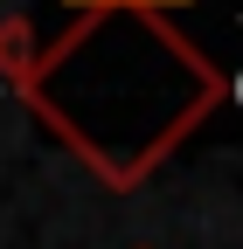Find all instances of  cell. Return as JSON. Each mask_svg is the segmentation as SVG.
I'll return each mask as SVG.
<instances>
[{"label":"cell","instance_id":"cell-1","mask_svg":"<svg viewBox=\"0 0 243 249\" xmlns=\"http://www.w3.org/2000/svg\"><path fill=\"white\" fill-rule=\"evenodd\" d=\"M14 97L104 187L132 194L229 97V76L160 7H83Z\"/></svg>","mask_w":243,"mask_h":249},{"label":"cell","instance_id":"cell-2","mask_svg":"<svg viewBox=\"0 0 243 249\" xmlns=\"http://www.w3.org/2000/svg\"><path fill=\"white\" fill-rule=\"evenodd\" d=\"M35 55H42L35 21H28V14H7V21H0V83L21 90L28 76H35Z\"/></svg>","mask_w":243,"mask_h":249},{"label":"cell","instance_id":"cell-3","mask_svg":"<svg viewBox=\"0 0 243 249\" xmlns=\"http://www.w3.org/2000/svg\"><path fill=\"white\" fill-rule=\"evenodd\" d=\"M70 14H83V7H160V14H188L195 0H63Z\"/></svg>","mask_w":243,"mask_h":249}]
</instances>
